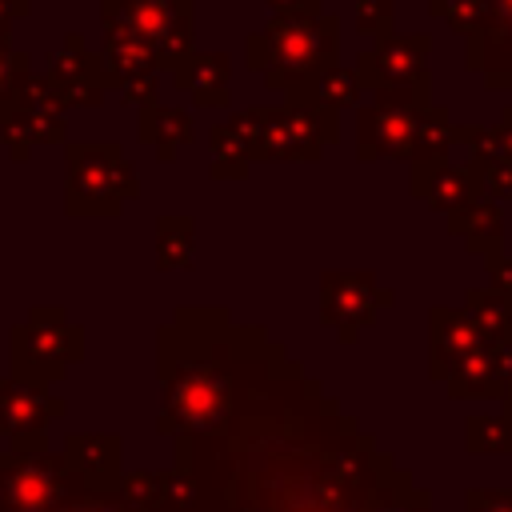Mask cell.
<instances>
[{"mask_svg":"<svg viewBox=\"0 0 512 512\" xmlns=\"http://www.w3.org/2000/svg\"><path fill=\"white\" fill-rule=\"evenodd\" d=\"M512 356L492 348V344H480L472 356H464L456 368H452V380H456V392H492V384L500 380V372H508Z\"/></svg>","mask_w":512,"mask_h":512,"instance_id":"obj_18","label":"cell"},{"mask_svg":"<svg viewBox=\"0 0 512 512\" xmlns=\"http://www.w3.org/2000/svg\"><path fill=\"white\" fill-rule=\"evenodd\" d=\"M276 16H320L316 0H272Z\"/></svg>","mask_w":512,"mask_h":512,"instance_id":"obj_30","label":"cell"},{"mask_svg":"<svg viewBox=\"0 0 512 512\" xmlns=\"http://www.w3.org/2000/svg\"><path fill=\"white\" fill-rule=\"evenodd\" d=\"M416 116L420 112H400V108H384L372 104L360 112L356 124V148L364 160L372 156H412V132H416Z\"/></svg>","mask_w":512,"mask_h":512,"instance_id":"obj_12","label":"cell"},{"mask_svg":"<svg viewBox=\"0 0 512 512\" xmlns=\"http://www.w3.org/2000/svg\"><path fill=\"white\" fill-rule=\"evenodd\" d=\"M452 232L468 240V248L492 252L496 256V240H500V212L488 200H472L468 208L452 212Z\"/></svg>","mask_w":512,"mask_h":512,"instance_id":"obj_19","label":"cell"},{"mask_svg":"<svg viewBox=\"0 0 512 512\" xmlns=\"http://www.w3.org/2000/svg\"><path fill=\"white\" fill-rule=\"evenodd\" d=\"M28 72H36V68H32V56L20 52V48L12 44V36H0V100H4Z\"/></svg>","mask_w":512,"mask_h":512,"instance_id":"obj_25","label":"cell"},{"mask_svg":"<svg viewBox=\"0 0 512 512\" xmlns=\"http://www.w3.org/2000/svg\"><path fill=\"white\" fill-rule=\"evenodd\" d=\"M468 164L476 172L480 192H488V196H512V160L496 156V160H468Z\"/></svg>","mask_w":512,"mask_h":512,"instance_id":"obj_26","label":"cell"},{"mask_svg":"<svg viewBox=\"0 0 512 512\" xmlns=\"http://www.w3.org/2000/svg\"><path fill=\"white\" fill-rule=\"evenodd\" d=\"M84 356V328L64 316V308H32L24 324L12 328V376L24 384H48Z\"/></svg>","mask_w":512,"mask_h":512,"instance_id":"obj_3","label":"cell"},{"mask_svg":"<svg viewBox=\"0 0 512 512\" xmlns=\"http://www.w3.org/2000/svg\"><path fill=\"white\" fill-rule=\"evenodd\" d=\"M360 96V80L356 72H348L344 64H328L320 68L316 76H308L304 84L288 88V104H304V108H320V112H332V108H344Z\"/></svg>","mask_w":512,"mask_h":512,"instance_id":"obj_15","label":"cell"},{"mask_svg":"<svg viewBox=\"0 0 512 512\" xmlns=\"http://www.w3.org/2000/svg\"><path fill=\"white\" fill-rule=\"evenodd\" d=\"M64 456L44 448L0 452V500L8 512H56L64 500Z\"/></svg>","mask_w":512,"mask_h":512,"instance_id":"obj_4","label":"cell"},{"mask_svg":"<svg viewBox=\"0 0 512 512\" xmlns=\"http://www.w3.org/2000/svg\"><path fill=\"white\" fill-rule=\"evenodd\" d=\"M392 24V0H360L356 4V28L368 36H388Z\"/></svg>","mask_w":512,"mask_h":512,"instance_id":"obj_27","label":"cell"},{"mask_svg":"<svg viewBox=\"0 0 512 512\" xmlns=\"http://www.w3.org/2000/svg\"><path fill=\"white\" fill-rule=\"evenodd\" d=\"M256 112V156L264 160H312L320 144L336 136L332 112L284 104V108H252Z\"/></svg>","mask_w":512,"mask_h":512,"instance_id":"obj_6","label":"cell"},{"mask_svg":"<svg viewBox=\"0 0 512 512\" xmlns=\"http://www.w3.org/2000/svg\"><path fill=\"white\" fill-rule=\"evenodd\" d=\"M508 380H512V364H508Z\"/></svg>","mask_w":512,"mask_h":512,"instance_id":"obj_32","label":"cell"},{"mask_svg":"<svg viewBox=\"0 0 512 512\" xmlns=\"http://www.w3.org/2000/svg\"><path fill=\"white\" fill-rule=\"evenodd\" d=\"M100 8L116 12L144 44L160 68H176L192 56V0H104Z\"/></svg>","mask_w":512,"mask_h":512,"instance_id":"obj_5","label":"cell"},{"mask_svg":"<svg viewBox=\"0 0 512 512\" xmlns=\"http://www.w3.org/2000/svg\"><path fill=\"white\" fill-rule=\"evenodd\" d=\"M172 80L180 92H188L196 104L212 108L228 100V56L220 52H192L172 68Z\"/></svg>","mask_w":512,"mask_h":512,"instance_id":"obj_13","label":"cell"},{"mask_svg":"<svg viewBox=\"0 0 512 512\" xmlns=\"http://www.w3.org/2000/svg\"><path fill=\"white\" fill-rule=\"evenodd\" d=\"M468 316L484 340H512V296L492 288V292H472L468 296Z\"/></svg>","mask_w":512,"mask_h":512,"instance_id":"obj_20","label":"cell"},{"mask_svg":"<svg viewBox=\"0 0 512 512\" xmlns=\"http://www.w3.org/2000/svg\"><path fill=\"white\" fill-rule=\"evenodd\" d=\"M424 56H428V36H380L376 48L360 52V64H356V80L360 88L368 84L372 92L388 88V84H404V80H416L424 76Z\"/></svg>","mask_w":512,"mask_h":512,"instance_id":"obj_9","label":"cell"},{"mask_svg":"<svg viewBox=\"0 0 512 512\" xmlns=\"http://www.w3.org/2000/svg\"><path fill=\"white\" fill-rule=\"evenodd\" d=\"M48 84L56 88L64 108H96L112 92V76L104 68V56L84 44L80 32H68L48 52Z\"/></svg>","mask_w":512,"mask_h":512,"instance_id":"obj_7","label":"cell"},{"mask_svg":"<svg viewBox=\"0 0 512 512\" xmlns=\"http://www.w3.org/2000/svg\"><path fill=\"white\" fill-rule=\"evenodd\" d=\"M56 416H64V400L16 376L0 380V436H16V448H44L40 432Z\"/></svg>","mask_w":512,"mask_h":512,"instance_id":"obj_8","label":"cell"},{"mask_svg":"<svg viewBox=\"0 0 512 512\" xmlns=\"http://www.w3.org/2000/svg\"><path fill=\"white\" fill-rule=\"evenodd\" d=\"M336 16H272L248 40V64L268 88H296L320 68L336 64Z\"/></svg>","mask_w":512,"mask_h":512,"instance_id":"obj_1","label":"cell"},{"mask_svg":"<svg viewBox=\"0 0 512 512\" xmlns=\"http://www.w3.org/2000/svg\"><path fill=\"white\" fill-rule=\"evenodd\" d=\"M460 140V128H452L448 124V116L440 112V108H424L420 116H416V132H412V160H440V152L448 148V144H456Z\"/></svg>","mask_w":512,"mask_h":512,"instance_id":"obj_23","label":"cell"},{"mask_svg":"<svg viewBox=\"0 0 512 512\" xmlns=\"http://www.w3.org/2000/svg\"><path fill=\"white\" fill-rule=\"evenodd\" d=\"M64 464L96 480V472H116V440L112 436H68L64 444Z\"/></svg>","mask_w":512,"mask_h":512,"instance_id":"obj_22","label":"cell"},{"mask_svg":"<svg viewBox=\"0 0 512 512\" xmlns=\"http://www.w3.org/2000/svg\"><path fill=\"white\" fill-rule=\"evenodd\" d=\"M412 192L448 216L468 208L472 200H480V184H476L472 164H444V160H416Z\"/></svg>","mask_w":512,"mask_h":512,"instance_id":"obj_11","label":"cell"},{"mask_svg":"<svg viewBox=\"0 0 512 512\" xmlns=\"http://www.w3.org/2000/svg\"><path fill=\"white\" fill-rule=\"evenodd\" d=\"M212 176H244L248 160H256V112H236L232 120L212 128Z\"/></svg>","mask_w":512,"mask_h":512,"instance_id":"obj_14","label":"cell"},{"mask_svg":"<svg viewBox=\"0 0 512 512\" xmlns=\"http://www.w3.org/2000/svg\"><path fill=\"white\" fill-rule=\"evenodd\" d=\"M140 192L136 168L116 140H72L64 148V212L108 220Z\"/></svg>","mask_w":512,"mask_h":512,"instance_id":"obj_2","label":"cell"},{"mask_svg":"<svg viewBox=\"0 0 512 512\" xmlns=\"http://www.w3.org/2000/svg\"><path fill=\"white\" fill-rule=\"evenodd\" d=\"M380 300H388V292L376 288L372 272H328L324 276V316L328 324H340L344 336H352L356 324H364Z\"/></svg>","mask_w":512,"mask_h":512,"instance_id":"obj_10","label":"cell"},{"mask_svg":"<svg viewBox=\"0 0 512 512\" xmlns=\"http://www.w3.org/2000/svg\"><path fill=\"white\" fill-rule=\"evenodd\" d=\"M432 12L436 16H448V24L460 28V32H468V36L484 32L496 20L492 0H432Z\"/></svg>","mask_w":512,"mask_h":512,"instance_id":"obj_24","label":"cell"},{"mask_svg":"<svg viewBox=\"0 0 512 512\" xmlns=\"http://www.w3.org/2000/svg\"><path fill=\"white\" fill-rule=\"evenodd\" d=\"M136 136H140L144 144H152L160 160H172V156H176V148H184V144L192 140V120H188V112H180V108H168V104H156V100H152V104H144V108H140Z\"/></svg>","mask_w":512,"mask_h":512,"instance_id":"obj_16","label":"cell"},{"mask_svg":"<svg viewBox=\"0 0 512 512\" xmlns=\"http://www.w3.org/2000/svg\"><path fill=\"white\" fill-rule=\"evenodd\" d=\"M488 272H492V288H500V292L512 296V260H504V256H488Z\"/></svg>","mask_w":512,"mask_h":512,"instance_id":"obj_29","label":"cell"},{"mask_svg":"<svg viewBox=\"0 0 512 512\" xmlns=\"http://www.w3.org/2000/svg\"><path fill=\"white\" fill-rule=\"evenodd\" d=\"M32 12V0H0V36L12 32L16 20H24Z\"/></svg>","mask_w":512,"mask_h":512,"instance_id":"obj_28","label":"cell"},{"mask_svg":"<svg viewBox=\"0 0 512 512\" xmlns=\"http://www.w3.org/2000/svg\"><path fill=\"white\" fill-rule=\"evenodd\" d=\"M480 344H484V336L476 332L468 312H448V308L432 312V360H436V372H440L444 356H448V364H460Z\"/></svg>","mask_w":512,"mask_h":512,"instance_id":"obj_17","label":"cell"},{"mask_svg":"<svg viewBox=\"0 0 512 512\" xmlns=\"http://www.w3.org/2000/svg\"><path fill=\"white\" fill-rule=\"evenodd\" d=\"M196 224L192 216H160L156 220V264L160 268H184L192 260Z\"/></svg>","mask_w":512,"mask_h":512,"instance_id":"obj_21","label":"cell"},{"mask_svg":"<svg viewBox=\"0 0 512 512\" xmlns=\"http://www.w3.org/2000/svg\"><path fill=\"white\" fill-rule=\"evenodd\" d=\"M496 136H500V156L512 160V108L504 112V124L496 128Z\"/></svg>","mask_w":512,"mask_h":512,"instance_id":"obj_31","label":"cell"}]
</instances>
